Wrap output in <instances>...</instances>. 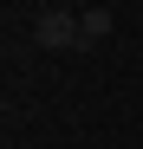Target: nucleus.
Instances as JSON below:
<instances>
[{
  "instance_id": "1",
  "label": "nucleus",
  "mask_w": 143,
  "mask_h": 149,
  "mask_svg": "<svg viewBox=\"0 0 143 149\" xmlns=\"http://www.w3.org/2000/svg\"><path fill=\"white\" fill-rule=\"evenodd\" d=\"M33 45H39V52H85L78 13H65V7H46V13L33 19Z\"/></svg>"
},
{
  "instance_id": "2",
  "label": "nucleus",
  "mask_w": 143,
  "mask_h": 149,
  "mask_svg": "<svg viewBox=\"0 0 143 149\" xmlns=\"http://www.w3.org/2000/svg\"><path fill=\"white\" fill-rule=\"evenodd\" d=\"M111 26H117V19H111V7H85V13H78V33H85V52H91V45H104V39H111Z\"/></svg>"
}]
</instances>
